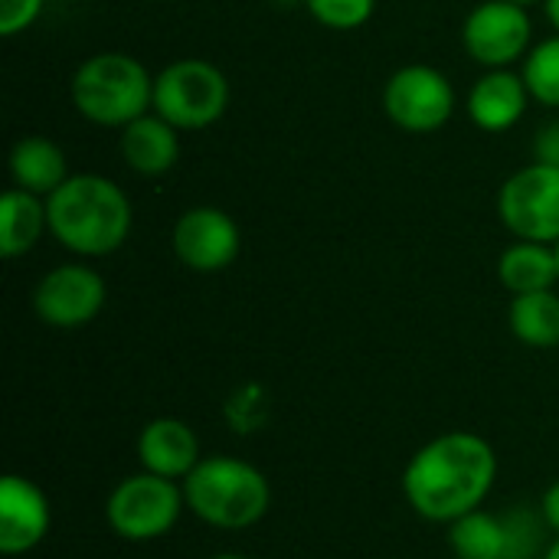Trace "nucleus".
<instances>
[{
    "label": "nucleus",
    "instance_id": "obj_1",
    "mask_svg": "<svg viewBox=\"0 0 559 559\" xmlns=\"http://www.w3.org/2000/svg\"><path fill=\"white\" fill-rule=\"evenodd\" d=\"M498 481L495 445L465 429L429 439L403 468V498L429 524H452L478 511Z\"/></svg>",
    "mask_w": 559,
    "mask_h": 559
},
{
    "label": "nucleus",
    "instance_id": "obj_2",
    "mask_svg": "<svg viewBox=\"0 0 559 559\" xmlns=\"http://www.w3.org/2000/svg\"><path fill=\"white\" fill-rule=\"evenodd\" d=\"M49 236L75 259H105L118 252L134 226V206L121 183L105 174H69L46 197Z\"/></svg>",
    "mask_w": 559,
    "mask_h": 559
},
{
    "label": "nucleus",
    "instance_id": "obj_3",
    "mask_svg": "<svg viewBox=\"0 0 559 559\" xmlns=\"http://www.w3.org/2000/svg\"><path fill=\"white\" fill-rule=\"evenodd\" d=\"M180 485L187 511L216 531H249L272 508L265 472L236 455H203Z\"/></svg>",
    "mask_w": 559,
    "mask_h": 559
},
{
    "label": "nucleus",
    "instance_id": "obj_4",
    "mask_svg": "<svg viewBox=\"0 0 559 559\" xmlns=\"http://www.w3.org/2000/svg\"><path fill=\"white\" fill-rule=\"evenodd\" d=\"M72 108L98 128H128L154 108V75L121 49H102L79 62L69 79Z\"/></svg>",
    "mask_w": 559,
    "mask_h": 559
},
{
    "label": "nucleus",
    "instance_id": "obj_5",
    "mask_svg": "<svg viewBox=\"0 0 559 559\" xmlns=\"http://www.w3.org/2000/svg\"><path fill=\"white\" fill-rule=\"evenodd\" d=\"M233 88L226 72L200 56L167 62L154 75V108L177 131H206L229 108Z\"/></svg>",
    "mask_w": 559,
    "mask_h": 559
},
{
    "label": "nucleus",
    "instance_id": "obj_6",
    "mask_svg": "<svg viewBox=\"0 0 559 559\" xmlns=\"http://www.w3.org/2000/svg\"><path fill=\"white\" fill-rule=\"evenodd\" d=\"M183 511V485L144 468L138 475L121 478L105 501V521L111 534L128 544H151L167 537Z\"/></svg>",
    "mask_w": 559,
    "mask_h": 559
},
{
    "label": "nucleus",
    "instance_id": "obj_7",
    "mask_svg": "<svg viewBox=\"0 0 559 559\" xmlns=\"http://www.w3.org/2000/svg\"><path fill=\"white\" fill-rule=\"evenodd\" d=\"M383 115L406 134H436L442 131L459 105L452 79L429 66V62H409L400 66L380 95Z\"/></svg>",
    "mask_w": 559,
    "mask_h": 559
},
{
    "label": "nucleus",
    "instance_id": "obj_8",
    "mask_svg": "<svg viewBox=\"0 0 559 559\" xmlns=\"http://www.w3.org/2000/svg\"><path fill=\"white\" fill-rule=\"evenodd\" d=\"M498 216L514 239L559 242V167L531 160L498 190Z\"/></svg>",
    "mask_w": 559,
    "mask_h": 559
},
{
    "label": "nucleus",
    "instance_id": "obj_9",
    "mask_svg": "<svg viewBox=\"0 0 559 559\" xmlns=\"http://www.w3.org/2000/svg\"><path fill=\"white\" fill-rule=\"evenodd\" d=\"M108 301V285L88 262H62L43 272L33 288V311L46 328L75 331L92 324Z\"/></svg>",
    "mask_w": 559,
    "mask_h": 559
},
{
    "label": "nucleus",
    "instance_id": "obj_10",
    "mask_svg": "<svg viewBox=\"0 0 559 559\" xmlns=\"http://www.w3.org/2000/svg\"><path fill=\"white\" fill-rule=\"evenodd\" d=\"M462 46L481 69H511L534 46L527 7L511 0H481L462 23Z\"/></svg>",
    "mask_w": 559,
    "mask_h": 559
},
{
    "label": "nucleus",
    "instance_id": "obj_11",
    "mask_svg": "<svg viewBox=\"0 0 559 559\" xmlns=\"http://www.w3.org/2000/svg\"><path fill=\"white\" fill-rule=\"evenodd\" d=\"M170 249L183 269L200 272V275H213V272L229 269L239 259L242 233H239V223L226 210L200 203V206L183 210L174 219Z\"/></svg>",
    "mask_w": 559,
    "mask_h": 559
},
{
    "label": "nucleus",
    "instance_id": "obj_12",
    "mask_svg": "<svg viewBox=\"0 0 559 559\" xmlns=\"http://www.w3.org/2000/svg\"><path fill=\"white\" fill-rule=\"evenodd\" d=\"M52 527L46 491L26 475L0 478V554L23 557L36 550Z\"/></svg>",
    "mask_w": 559,
    "mask_h": 559
},
{
    "label": "nucleus",
    "instance_id": "obj_13",
    "mask_svg": "<svg viewBox=\"0 0 559 559\" xmlns=\"http://www.w3.org/2000/svg\"><path fill=\"white\" fill-rule=\"evenodd\" d=\"M531 92L521 72L514 69H485L468 95H465V111L472 124L485 134H504L511 131L531 105Z\"/></svg>",
    "mask_w": 559,
    "mask_h": 559
},
{
    "label": "nucleus",
    "instance_id": "obj_14",
    "mask_svg": "<svg viewBox=\"0 0 559 559\" xmlns=\"http://www.w3.org/2000/svg\"><path fill=\"white\" fill-rule=\"evenodd\" d=\"M200 439L193 426L174 416L151 419L138 432V462L144 472H154L170 481H183L197 465H200Z\"/></svg>",
    "mask_w": 559,
    "mask_h": 559
},
{
    "label": "nucleus",
    "instance_id": "obj_15",
    "mask_svg": "<svg viewBox=\"0 0 559 559\" xmlns=\"http://www.w3.org/2000/svg\"><path fill=\"white\" fill-rule=\"evenodd\" d=\"M180 134L157 111L141 115L128 128L118 131V151L128 170L138 177H164L180 160Z\"/></svg>",
    "mask_w": 559,
    "mask_h": 559
},
{
    "label": "nucleus",
    "instance_id": "obj_16",
    "mask_svg": "<svg viewBox=\"0 0 559 559\" xmlns=\"http://www.w3.org/2000/svg\"><path fill=\"white\" fill-rule=\"evenodd\" d=\"M7 167H10L13 187H20L26 193H36L43 200L52 197L69 180L66 151L52 138H43V134H23V138H16L13 147H10Z\"/></svg>",
    "mask_w": 559,
    "mask_h": 559
},
{
    "label": "nucleus",
    "instance_id": "obj_17",
    "mask_svg": "<svg viewBox=\"0 0 559 559\" xmlns=\"http://www.w3.org/2000/svg\"><path fill=\"white\" fill-rule=\"evenodd\" d=\"M46 233H49L46 200L20 187H10L0 197V255L13 262L33 252Z\"/></svg>",
    "mask_w": 559,
    "mask_h": 559
},
{
    "label": "nucleus",
    "instance_id": "obj_18",
    "mask_svg": "<svg viewBox=\"0 0 559 559\" xmlns=\"http://www.w3.org/2000/svg\"><path fill=\"white\" fill-rule=\"evenodd\" d=\"M498 278L501 285L514 295H531V292H547L559 285L557 246L550 242H534V239H514L501 255H498Z\"/></svg>",
    "mask_w": 559,
    "mask_h": 559
},
{
    "label": "nucleus",
    "instance_id": "obj_19",
    "mask_svg": "<svg viewBox=\"0 0 559 559\" xmlns=\"http://www.w3.org/2000/svg\"><path fill=\"white\" fill-rule=\"evenodd\" d=\"M508 328L524 347L550 350L559 347V295L557 288L514 295L508 308Z\"/></svg>",
    "mask_w": 559,
    "mask_h": 559
},
{
    "label": "nucleus",
    "instance_id": "obj_20",
    "mask_svg": "<svg viewBox=\"0 0 559 559\" xmlns=\"http://www.w3.org/2000/svg\"><path fill=\"white\" fill-rule=\"evenodd\" d=\"M449 544L459 559H511L508 521L481 508L449 524Z\"/></svg>",
    "mask_w": 559,
    "mask_h": 559
},
{
    "label": "nucleus",
    "instance_id": "obj_21",
    "mask_svg": "<svg viewBox=\"0 0 559 559\" xmlns=\"http://www.w3.org/2000/svg\"><path fill=\"white\" fill-rule=\"evenodd\" d=\"M521 75L537 105L559 111V33L531 46Z\"/></svg>",
    "mask_w": 559,
    "mask_h": 559
},
{
    "label": "nucleus",
    "instance_id": "obj_22",
    "mask_svg": "<svg viewBox=\"0 0 559 559\" xmlns=\"http://www.w3.org/2000/svg\"><path fill=\"white\" fill-rule=\"evenodd\" d=\"M305 10L334 33H354L370 23L377 13V0H305Z\"/></svg>",
    "mask_w": 559,
    "mask_h": 559
},
{
    "label": "nucleus",
    "instance_id": "obj_23",
    "mask_svg": "<svg viewBox=\"0 0 559 559\" xmlns=\"http://www.w3.org/2000/svg\"><path fill=\"white\" fill-rule=\"evenodd\" d=\"M43 7L46 0H0V36L13 39L26 33L39 20Z\"/></svg>",
    "mask_w": 559,
    "mask_h": 559
},
{
    "label": "nucleus",
    "instance_id": "obj_24",
    "mask_svg": "<svg viewBox=\"0 0 559 559\" xmlns=\"http://www.w3.org/2000/svg\"><path fill=\"white\" fill-rule=\"evenodd\" d=\"M534 160L559 167V118L537 128V134H534Z\"/></svg>",
    "mask_w": 559,
    "mask_h": 559
},
{
    "label": "nucleus",
    "instance_id": "obj_25",
    "mask_svg": "<svg viewBox=\"0 0 559 559\" xmlns=\"http://www.w3.org/2000/svg\"><path fill=\"white\" fill-rule=\"evenodd\" d=\"M540 518H544V524L559 534V481H554L547 491H544V498H540Z\"/></svg>",
    "mask_w": 559,
    "mask_h": 559
},
{
    "label": "nucleus",
    "instance_id": "obj_26",
    "mask_svg": "<svg viewBox=\"0 0 559 559\" xmlns=\"http://www.w3.org/2000/svg\"><path fill=\"white\" fill-rule=\"evenodd\" d=\"M544 13H547L554 33H559V0H544Z\"/></svg>",
    "mask_w": 559,
    "mask_h": 559
},
{
    "label": "nucleus",
    "instance_id": "obj_27",
    "mask_svg": "<svg viewBox=\"0 0 559 559\" xmlns=\"http://www.w3.org/2000/svg\"><path fill=\"white\" fill-rule=\"evenodd\" d=\"M540 559H559V534L554 537V540H550V547L544 550V557Z\"/></svg>",
    "mask_w": 559,
    "mask_h": 559
},
{
    "label": "nucleus",
    "instance_id": "obj_28",
    "mask_svg": "<svg viewBox=\"0 0 559 559\" xmlns=\"http://www.w3.org/2000/svg\"><path fill=\"white\" fill-rule=\"evenodd\" d=\"M210 559H249V557H242V554H216V557H210Z\"/></svg>",
    "mask_w": 559,
    "mask_h": 559
},
{
    "label": "nucleus",
    "instance_id": "obj_29",
    "mask_svg": "<svg viewBox=\"0 0 559 559\" xmlns=\"http://www.w3.org/2000/svg\"><path fill=\"white\" fill-rule=\"evenodd\" d=\"M511 3H521V7H534V3H544V0H511Z\"/></svg>",
    "mask_w": 559,
    "mask_h": 559
},
{
    "label": "nucleus",
    "instance_id": "obj_30",
    "mask_svg": "<svg viewBox=\"0 0 559 559\" xmlns=\"http://www.w3.org/2000/svg\"><path fill=\"white\" fill-rule=\"evenodd\" d=\"M557 265H559V242H557Z\"/></svg>",
    "mask_w": 559,
    "mask_h": 559
}]
</instances>
